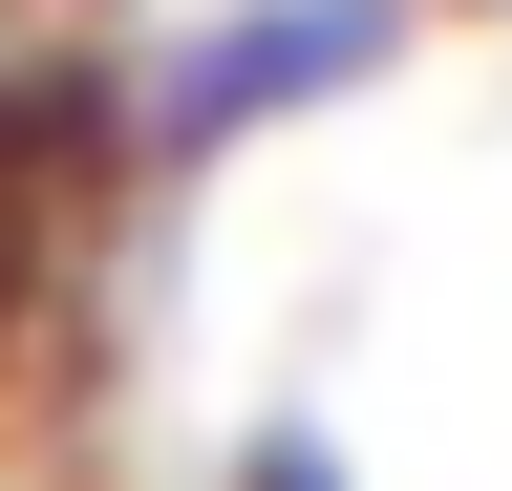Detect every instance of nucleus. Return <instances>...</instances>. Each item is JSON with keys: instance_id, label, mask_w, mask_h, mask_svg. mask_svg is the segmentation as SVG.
<instances>
[{"instance_id": "1", "label": "nucleus", "mask_w": 512, "mask_h": 491, "mask_svg": "<svg viewBox=\"0 0 512 491\" xmlns=\"http://www.w3.org/2000/svg\"><path fill=\"white\" fill-rule=\"evenodd\" d=\"M406 43H427V0H214V22H171L150 65H128V150H150V193H192V171H235L256 129L363 107Z\"/></svg>"}, {"instance_id": "2", "label": "nucleus", "mask_w": 512, "mask_h": 491, "mask_svg": "<svg viewBox=\"0 0 512 491\" xmlns=\"http://www.w3.org/2000/svg\"><path fill=\"white\" fill-rule=\"evenodd\" d=\"M256 491H342V449L320 427H256Z\"/></svg>"}]
</instances>
